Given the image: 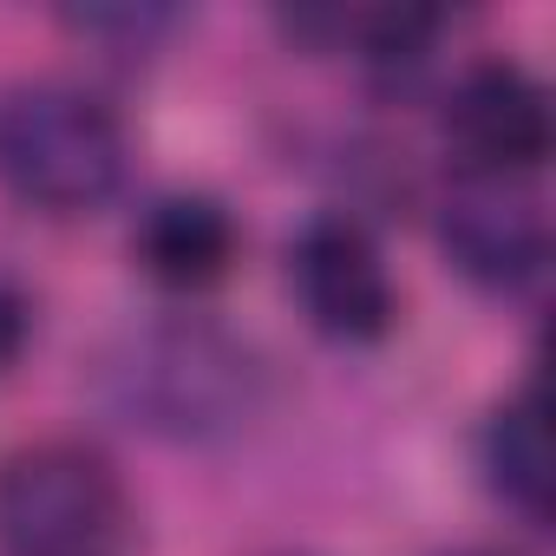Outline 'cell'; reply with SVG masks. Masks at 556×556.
<instances>
[{
    "mask_svg": "<svg viewBox=\"0 0 556 556\" xmlns=\"http://www.w3.org/2000/svg\"><path fill=\"white\" fill-rule=\"evenodd\" d=\"M439 255L458 282L478 295L517 302L543 282L549 268V210L530 177H491V170H458L439 197Z\"/></svg>",
    "mask_w": 556,
    "mask_h": 556,
    "instance_id": "4",
    "label": "cell"
},
{
    "mask_svg": "<svg viewBox=\"0 0 556 556\" xmlns=\"http://www.w3.org/2000/svg\"><path fill=\"white\" fill-rule=\"evenodd\" d=\"M439 27H445V14H432V8H374V14H348L341 40L361 47L367 73L380 86H406V79L426 73V60L439 47Z\"/></svg>",
    "mask_w": 556,
    "mask_h": 556,
    "instance_id": "9",
    "label": "cell"
},
{
    "mask_svg": "<svg viewBox=\"0 0 556 556\" xmlns=\"http://www.w3.org/2000/svg\"><path fill=\"white\" fill-rule=\"evenodd\" d=\"M92 400L138 439L157 445H236L268 413V361L203 315H164L118 328L92 367Z\"/></svg>",
    "mask_w": 556,
    "mask_h": 556,
    "instance_id": "1",
    "label": "cell"
},
{
    "mask_svg": "<svg viewBox=\"0 0 556 556\" xmlns=\"http://www.w3.org/2000/svg\"><path fill=\"white\" fill-rule=\"evenodd\" d=\"M289 289H295L308 328L341 341V348H374L400 321V289H393L387 249L348 210H321V216H308L295 229V242H289Z\"/></svg>",
    "mask_w": 556,
    "mask_h": 556,
    "instance_id": "5",
    "label": "cell"
},
{
    "mask_svg": "<svg viewBox=\"0 0 556 556\" xmlns=\"http://www.w3.org/2000/svg\"><path fill=\"white\" fill-rule=\"evenodd\" d=\"M236 249H242L236 216L216 197H203V190L151 197L144 216L131 223V262L151 275L157 289H177V295L216 289L236 268Z\"/></svg>",
    "mask_w": 556,
    "mask_h": 556,
    "instance_id": "7",
    "label": "cell"
},
{
    "mask_svg": "<svg viewBox=\"0 0 556 556\" xmlns=\"http://www.w3.org/2000/svg\"><path fill=\"white\" fill-rule=\"evenodd\" d=\"M452 556H504V549H452Z\"/></svg>",
    "mask_w": 556,
    "mask_h": 556,
    "instance_id": "12",
    "label": "cell"
},
{
    "mask_svg": "<svg viewBox=\"0 0 556 556\" xmlns=\"http://www.w3.org/2000/svg\"><path fill=\"white\" fill-rule=\"evenodd\" d=\"M478 471L484 491L523 517L530 530L549 523V484H556V452H549V426H543V393L523 387L517 400H497L478 426Z\"/></svg>",
    "mask_w": 556,
    "mask_h": 556,
    "instance_id": "8",
    "label": "cell"
},
{
    "mask_svg": "<svg viewBox=\"0 0 556 556\" xmlns=\"http://www.w3.org/2000/svg\"><path fill=\"white\" fill-rule=\"evenodd\" d=\"M131 170L118 112L66 79L0 92V190L40 216H99Z\"/></svg>",
    "mask_w": 556,
    "mask_h": 556,
    "instance_id": "2",
    "label": "cell"
},
{
    "mask_svg": "<svg viewBox=\"0 0 556 556\" xmlns=\"http://www.w3.org/2000/svg\"><path fill=\"white\" fill-rule=\"evenodd\" d=\"M60 27H66L73 40L112 53V60H151V53L184 27V14H177V8H66Z\"/></svg>",
    "mask_w": 556,
    "mask_h": 556,
    "instance_id": "10",
    "label": "cell"
},
{
    "mask_svg": "<svg viewBox=\"0 0 556 556\" xmlns=\"http://www.w3.org/2000/svg\"><path fill=\"white\" fill-rule=\"evenodd\" d=\"M34 341V295L14 282V275H0V374H8Z\"/></svg>",
    "mask_w": 556,
    "mask_h": 556,
    "instance_id": "11",
    "label": "cell"
},
{
    "mask_svg": "<svg viewBox=\"0 0 556 556\" xmlns=\"http://www.w3.org/2000/svg\"><path fill=\"white\" fill-rule=\"evenodd\" d=\"M445 138L458 151V170L530 177L549 157V138H556L543 79L510 53L471 60L445 92Z\"/></svg>",
    "mask_w": 556,
    "mask_h": 556,
    "instance_id": "6",
    "label": "cell"
},
{
    "mask_svg": "<svg viewBox=\"0 0 556 556\" xmlns=\"http://www.w3.org/2000/svg\"><path fill=\"white\" fill-rule=\"evenodd\" d=\"M125 471L86 439H34L0 458V556H131Z\"/></svg>",
    "mask_w": 556,
    "mask_h": 556,
    "instance_id": "3",
    "label": "cell"
}]
</instances>
